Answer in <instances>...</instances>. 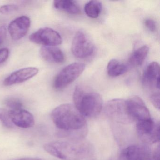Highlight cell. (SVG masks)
I'll list each match as a JSON object with an SVG mask.
<instances>
[{"label": "cell", "instance_id": "1", "mask_svg": "<svg viewBox=\"0 0 160 160\" xmlns=\"http://www.w3.org/2000/svg\"><path fill=\"white\" fill-rule=\"evenodd\" d=\"M45 150L62 160H82L92 152V146L85 140L52 141L44 145Z\"/></svg>", "mask_w": 160, "mask_h": 160}, {"label": "cell", "instance_id": "2", "mask_svg": "<svg viewBox=\"0 0 160 160\" xmlns=\"http://www.w3.org/2000/svg\"><path fill=\"white\" fill-rule=\"evenodd\" d=\"M51 118L59 129L76 132L84 129L87 125L85 117L71 104H63L52 110Z\"/></svg>", "mask_w": 160, "mask_h": 160}, {"label": "cell", "instance_id": "3", "mask_svg": "<svg viewBox=\"0 0 160 160\" xmlns=\"http://www.w3.org/2000/svg\"><path fill=\"white\" fill-rule=\"evenodd\" d=\"M74 106L84 117L94 118L103 108V100L100 94L82 86H77L73 95Z\"/></svg>", "mask_w": 160, "mask_h": 160}, {"label": "cell", "instance_id": "4", "mask_svg": "<svg viewBox=\"0 0 160 160\" xmlns=\"http://www.w3.org/2000/svg\"><path fill=\"white\" fill-rule=\"evenodd\" d=\"M104 110L108 118L118 123L126 124L133 122L129 115L126 100H110L106 103Z\"/></svg>", "mask_w": 160, "mask_h": 160}, {"label": "cell", "instance_id": "5", "mask_svg": "<svg viewBox=\"0 0 160 160\" xmlns=\"http://www.w3.org/2000/svg\"><path fill=\"white\" fill-rule=\"evenodd\" d=\"M85 67L86 65L81 62H74L64 67L54 79L55 88L62 89L72 84L83 73Z\"/></svg>", "mask_w": 160, "mask_h": 160}, {"label": "cell", "instance_id": "6", "mask_svg": "<svg viewBox=\"0 0 160 160\" xmlns=\"http://www.w3.org/2000/svg\"><path fill=\"white\" fill-rule=\"evenodd\" d=\"M136 131L140 139L145 143L152 144L160 141V123L151 118L136 122Z\"/></svg>", "mask_w": 160, "mask_h": 160}, {"label": "cell", "instance_id": "7", "mask_svg": "<svg viewBox=\"0 0 160 160\" xmlns=\"http://www.w3.org/2000/svg\"><path fill=\"white\" fill-rule=\"evenodd\" d=\"M94 50V44L88 35L83 32H78L72 42L73 55L78 58H86L91 56Z\"/></svg>", "mask_w": 160, "mask_h": 160}, {"label": "cell", "instance_id": "8", "mask_svg": "<svg viewBox=\"0 0 160 160\" xmlns=\"http://www.w3.org/2000/svg\"><path fill=\"white\" fill-rule=\"evenodd\" d=\"M30 41L43 46L56 47L62 42V38L59 32L50 28L40 29L30 36Z\"/></svg>", "mask_w": 160, "mask_h": 160}, {"label": "cell", "instance_id": "9", "mask_svg": "<svg viewBox=\"0 0 160 160\" xmlns=\"http://www.w3.org/2000/svg\"><path fill=\"white\" fill-rule=\"evenodd\" d=\"M129 115L136 122L151 118L149 111L144 101L138 96H133L126 100Z\"/></svg>", "mask_w": 160, "mask_h": 160}, {"label": "cell", "instance_id": "10", "mask_svg": "<svg viewBox=\"0 0 160 160\" xmlns=\"http://www.w3.org/2000/svg\"><path fill=\"white\" fill-rule=\"evenodd\" d=\"M143 83L146 88L152 93L160 92V65L153 62L146 68L143 76Z\"/></svg>", "mask_w": 160, "mask_h": 160}, {"label": "cell", "instance_id": "11", "mask_svg": "<svg viewBox=\"0 0 160 160\" xmlns=\"http://www.w3.org/2000/svg\"><path fill=\"white\" fill-rule=\"evenodd\" d=\"M119 160H151L150 150L147 146L131 145L122 151Z\"/></svg>", "mask_w": 160, "mask_h": 160}, {"label": "cell", "instance_id": "12", "mask_svg": "<svg viewBox=\"0 0 160 160\" xmlns=\"http://www.w3.org/2000/svg\"><path fill=\"white\" fill-rule=\"evenodd\" d=\"M31 25L30 18L22 16L12 21L8 26V31L13 40L17 41L26 36Z\"/></svg>", "mask_w": 160, "mask_h": 160}, {"label": "cell", "instance_id": "13", "mask_svg": "<svg viewBox=\"0 0 160 160\" xmlns=\"http://www.w3.org/2000/svg\"><path fill=\"white\" fill-rule=\"evenodd\" d=\"M39 72V69L36 67H29L17 70L12 73L3 81L5 86H10L23 83L32 78Z\"/></svg>", "mask_w": 160, "mask_h": 160}, {"label": "cell", "instance_id": "14", "mask_svg": "<svg viewBox=\"0 0 160 160\" xmlns=\"http://www.w3.org/2000/svg\"><path fill=\"white\" fill-rule=\"evenodd\" d=\"M10 118L13 124L22 128L32 127L35 123L34 117L32 113L25 109L8 110Z\"/></svg>", "mask_w": 160, "mask_h": 160}, {"label": "cell", "instance_id": "15", "mask_svg": "<svg viewBox=\"0 0 160 160\" xmlns=\"http://www.w3.org/2000/svg\"><path fill=\"white\" fill-rule=\"evenodd\" d=\"M40 53L43 59L49 62L61 63L64 60L63 52L56 47L42 46L40 49Z\"/></svg>", "mask_w": 160, "mask_h": 160}, {"label": "cell", "instance_id": "16", "mask_svg": "<svg viewBox=\"0 0 160 160\" xmlns=\"http://www.w3.org/2000/svg\"><path fill=\"white\" fill-rule=\"evenodd\" d=\"M56 9L66 12L70 14H78L80 12V7L76 2L72 0H56L54 2Z\"/></svg>", "mask_w": 160, "mask_h": 160}, {"label": "cell", "instance_id": "17", "mask_svg": "<svg viewBox=\"0 0 160 160\" xmlns=\"http://www.w3.org/2000/svg\"><path fill=\"white\" fill-rule=\"evenodd\" d=\"M128 69L126 64L118 60L112 59L108 62L107 71L109 76L116 77L125 73Z\"/></svg>", "mask_w": 160, "mask_h": 160}, {"label": "cell", "instance_id": "18", "mask_svg": "<svg viewBox=\"0 0 160 160\" xmlns=\"http://www.w3.org/2000/svg\"><path fill=\"white\" fill-rule=\"evenodd\" d=\"M149 48L145 45L135 50L129 58V63L133 66H139L142 65L148 56Z\"/></svg>", "mask_w": 160, "mask_h": 160}, {"label": "cell", "instance_id": "19", "mask_svg": "<svg viewBox=\"0 0 160 160\" xmlns=\"http://www.w3.org/2000/svg\"><path fill=\"white\" fill-rule=\"evenodd\" d=\"M102 9V3L98 1H91L86 3L84 7L85 13L92 18H96L99 16Z\"/></svg>", "mask_w": 160, "mask_h": 160}, {"label": "cell", "instance_id": "20", "mask_svg": "<svg viewBox=\"0 0 160 160\" xmlns=\"http://www.w3.org/2000/svg\"><path fill=\"white\" fill-rule=\"evenodd\" d=\"M5 104L9 108L10 110H17L22 109L23 104L22 102L16 98H10L5 101Z\"/></svg>", "mask_w": 160, "mask_h": 160}, {"label": "cell", "instance_id": "21", "mask_svg": "<svg viewBox=\"0 0 160 160\" xmlns=\"http://www.w3.org/2000/svg\"><path fill=\"white\" fill-rule=\"evenodd\" d=\"M18 9L17 5L14 4H7L0 7V13L3 15L8 14L16 11Z\"/></svg>", "mask_w": 160, "mask_h": 160}, {"label": "cell", "instance_id": "22", "mask_svg": "<svg viewBox=\"0 0 160 160\" xmlns=\"http://www.w3.org/2000/svg\"><path fill=\"white\" fill-rule=\"evenodd\" d=\"M150 101L155 108L160 109V92H155L151 94Z\"/></svg>", "mask_w": 160, "mask_h": 160}, {"label": "cell", "instance_id": "23", "mask_svg": "<svg viewBox=\"0 0 160 160\" xmlns=\"http://www.w3.org/2000/svg\"><path fill=\"white\" fill-rule=\"evenodd\" d=\"M10 51L7 48L0 49V64L5 62L9 58Z\"/></svg>", "mask_w": 160, "mask_h": 160}, {"label": "cell", "instance_id": "24", "mask_svg": "<svg viewBox=\"0 0 160 160\" xmlns=\"http://www.w3.org/2000/svg\"><path fill=\"white\" fill-rule=\"evenodd\" d=\"M144 24L148 30L152 32H154L156 30V24L153 19H147L144 21Z\"/></svg>", "mask_w": 160, "mask_h": 160}, {"label": "cell", "instance_id": "25", "mask_svg": "<svg viewBox=\"0 0 160 160\" xmlns=\"http://www.w3.org/2000/svg\"><path fill=\"white\" fill-rule=\"evenodd\" d=\"M160 146L158 145L153 151L152 160H160Z\"/></svg>", "mask_w": 160, "mask_h": 160}, {"label": "cell", "instance_id": "26", "mask_svg": "<svg viewBox=\"0 0 160 160\" xmlns=\"http://www.w3.org/2000/svg\"><path fill=\"white\" fill-rule=\"evenodd\" d=\"M5 30L4 29H0V44L3 41L4 38V34H5Z\"/></svg>", "mask_w": 160, "mask_h": 160}, {"label": "cell", "instance_id": "27", "mask_svg": "<svg viewBox=\"0 0 160 160\" xmlns=\"http://www.w3.org/2000/svg\"><path fill=\"white\" fill-rule=\"evenodd\" d=\"M5 110L6 109L0 108V120H1L2 117L3 116L4 112H5Z\"/></svg>", "mask_w": 160, "mask_h": 160}, {"label": "cell", "instance_id": "28", "mask_svg": "<svg viewBox=\"0 0 160 160\" xmlns=\"http://www.w3.org/2000/svg\"><path fill=\"white\" fill-rule=\"evenodd\" d=\"M18 160H42L40 159H36V158H22V159H20Z\"/></svg>", "mask_w": 160, "mask_h": 160}]
</instances>
